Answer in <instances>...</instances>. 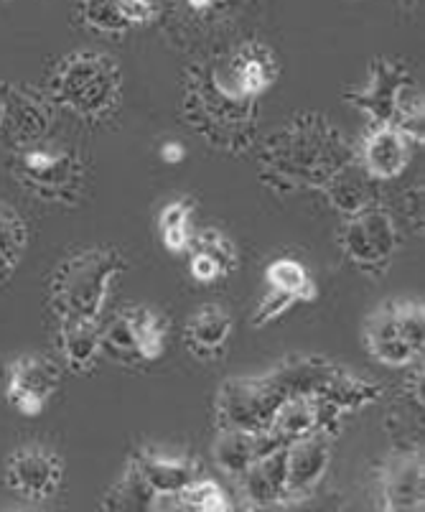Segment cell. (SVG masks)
Listing matches in <instances>:
<instances>
[{
  "label": "cell",
  "mask_w": 425,
  "mask_h": 512,
  "mask_svg": "<svg viewBox=\"0 0 425 512\" xmlns=\"http://www.w3.org/2000/svg\"><path fill=\"white\" fill-rule=\"evenodd\" d=\"M260 179L275 192L321 189L354 158L342 130L321 113H298L260 146Z\"/></svg>",
  "instance_id": "6da1fadb"
},
{
  "label": "cell",
  "mask_w": 425,
  "mask_h": 512,
  "mask_svg": "<svg viewBox=\"0 0 425 512\" xmlns=\"http://www.w3.org/2000/svg\"><path fill=\"white\" fill-rule=\"evenodd\" d=\"M184 118L196 136L227 153L255 146L258 105L240 95L222 69L194 64L184 72Z\"/></svg>",
  "instance_id": "7a4b0ae2"
},
{
  "label": "cell",
  "mask_w": 425,
  "mask_h": 512,
  "mask_svg": "<svg viewBox=\"0 0 425 512\" xmlns=\"http://www.w3.org/2000/svg\"><path fill=\"white\" fill-rule=\"evenodd\" d=\"M125 271L118 248L95 245L64 258L51 273L49 304L59 324L64 321H100L110 299L112 283Z\"/></svg>",
  "instance_id": "3957f363"
},
{
  "label": "cell",
  "mask_w": 425,
  "mask_h": 512,
  "mask_svg": "<svg viewBox=\"0 0 425 512\" xmlns=\"http://www.w3.org/2000/svg\"><path fill=\"white\" fill-rule=\"evenodd\" d=\"M49 97L79 118L102 123L118 113L123 100V72L102 51H74L56 64Z\"/></svg>",
  "instance_id": "277c9868"
},
{
  "label": "cell",
  "mask_w": 425,
  "mask_h": 512,
  "mask_svg": "<svg viewBox=\"0 0 425 512\" xmlns=\"http://www.w3.org/2000/svg\"><path fill=\"white\" fill-rule=\"evenodd\" d=\"M288 398H293V393L278 365L263 375L230 377L214 398V421L217 428H237L252 434L270 431L275 413Z\"/></svg>",
  "instance_id": "5b68a950"
},
{
  "label": "cell",
  "mask_w": 425,
  "mask_h": 512,
  "mask_svg": "<svg viewBox=\"0 0 425 512\" xmlns=\"http://www.w3.org/2000/svg\"><path fill=\"white\" fill-rule=\"evenodd\" d=\"M398 248V222L382 207H370L352 214L339 232L342 255L367 276H382L390 268Z\"/></svg>",
  "instance_id": "8992f818"
},
{
  "label": "cell",
  "mask_w": 425,
  "mask_h": 512,
  "mask_svg": "<svg viewBox=\"0 0 425 512\" xmlns=\"http://www.w3.org/2000/svg\"><path fill=\"white\" fill-rule=\"evenodd\" d=\"M13 174L41 199L74 204L84 186L82 158L69 151H51L44 146H26L13 161Z\"/></svg>",
  "instance_id": "52a82bcc"
},
{
  "label": "cell",
  "mask_w": 425,
  "mask_h": 512,
  "mask_svg": "<svg viewBox=\"0 0 425 512\" xmlns=\"http://www.w3.org/2000/svg\"><path fill=\"white\" fill-rule=\"evenodd\" d=\"M413 82L408 64L400 59H375L362 87L347 90V102L367 115L370 125H390L405 87Z\"/></svg>",
  "instance_id": "ba28073f"
},
{
  "label": "cell",
  "mask_w": 425,
  "mask_h": 512,
  "mask_svg": "<svg viewBox=\"0 0 425 512\" xmlns=\"http://www.w3.org/2000/svg\"><path fill=\"white\" fill-rule=\"evenodd\" d=\"M377 487H380L382 510H423V451L392 449V454L385 456L380 462V469H377Z\"/></svg>",
  "instance_id": "9c48e42d"
},
{
  "label": "cell",
  "mask_w": 425,
  "mask_h": 512,
  "mask_svg": "<svg viewBox=\"0 0 425 512\" xmlns=\"http://www.w3.org/2000/svg\"><path fill=\"white\" fill-rule=\"evenodd\" d=\"M59 380H62V367L51 357L23 355L8 367V400L23 416H39L59 388Z\"/></svg>",
  "instance_id": "30bf717a"
},
{
  "label": "cell",
  "mask_w": 425,
  "mask_h": 512,
  "mask_svg": "<svg viewBox=\"0 0 425 512\" xmlns=\"http://www.w3.org/2000/svg\"><path fill=\"white\" fill-rule=\"evenodd\" d=\"M331 464V436L314 434L286 444V507L319 490Z\"/></svg>",
  "instance_id": "8fae6325"
},
{
  "label": "cell",
  "mask_w": 425,
  "mask_h": 512,
  "mask_svg": "<svg viewBox=\"0 0 425 512\" xmlns=\"http://www.w3.org/2000/svg\"><path fill=\"white\" fill-rule=\"evenodd\" d=\"M64 479L62 459L41 446H28L8 459L6 482L18 497L28 502H44L56 495Z\"/></svg>",
  "instance_id": "7c38bea8"
},
{
  "label": "cell",
  "mask_w": 425,
  "mask_h": 512,
  "mask_svg": "<svg viewBox=\"0 0 425 512\" xmlns=\"http://www.w3.org/2000/svg\"><path fill=\"white\" fill-rule=\"evenodd\" d=\"M415 143L395 125H370L367 136L362 138L359 148L354 151L362 169L380 184L395 181L413 158Z\"/></svg>",
  "instance_id": "4fadbf2b"
},
{
  "label": "cell",
  "mask_w": 425,
  "mask_h": 512,
  "mask_svg": "<svg viewBox=\"0 0 425 512\" xmlns=\"http://www.w3.org/2000/svg\"><path fill=\"white\" fill-rule=\"evenodd\" d=\"M51 105L54 100L44 97L41 92L6 85V107H3L0 133L18 148L36 146L51 125Z\"/></svg>",
  "instance_id": "5bb4252c"
},
{
  "label": "cell",
  "mask_w": 425,
  "mask_h": 512,
  "mask_svg": "<svg viewBox=\"0 0 425 512\" xmlns=\"http://www.w3.org/2000/svg\"><path fill=\"white\" fill-rule=\"evenodd\" d=\"M222 72L240 95L258 100L263 92L275 85L280 74V59L270 46L260 44V41H247L227 59Z\"/></svg>",
  "instance_id": "9a60e30c"
},
{
  "label": "cell",
  "mask_w": 425,
  "mask_h": 512,
  "mask_svg": "<svg viewBox=\"0 0 425 512\" xmlns=\"http://www.w3.org/2000/svg\"><path fill=\"white\" fill-rule=\"evenodd\" d=\"M362 337L367 352L385 367H410L420 357L405 339L392 301H385L367 316Z\"/></svg>",
  "instance_id": "2e32d148"
},
{
  "label": "cell",
  "mask_w": 425,
  "mask_h": 512,
  "mask_svg": "<svg viewBox=\"0 0 425 512\" xmlns=\"http://www.w3.org/2000/svg\"><path fill=\"white\" fill-rule=\"evenodd\" d=\"M278 446H286L273 431H237V428H217L212 454L214 464L222 469L227 477L240 479L260 456L270 454Z\"/></svg>",
  "instance_id": "e0dca14e"
},
{
  "label": "cell",
  "mask_w": 425,
  "mask_h": 512,
  "mask_svg": "<svg viewBox=\"0 0 425 512\" xmlns=\"http://www.w3.org/2000/svg\"><path fill=\"white\" fill-rule=\"evenodd\" d=\"M133 462L158 497H176L191 482L202 477V464L196 462L194 456L186 454L143 449L133 456Z\"/></svg>",
  "instance_id": "ac0fdd59"
},
{
  "label": "cell",
  "mask_w": 425,
  "mask_h": 512,
  "mask_svg": "<svg viewBox=\"0 0 425 512\" xmlns=\"http://www.w3.org/2000/svg\"><path fill=\"white\" fill-rule=\"evenodd\" d=\"M237 482L250 507L258 510L286 507V446L260 456Z\"/></svg>",
  "instance_id": "d6986e66"
},
{
  "label": "cell",
  "mask_w": 425,
  "mask_h": 512,
  "mask_svg": "<svg viewBox=\"0 0 425 512\" xmlns=\"http://www.w3.org/2000/svg\"><path fill=\"white\" fill-rule=\"evenodd\" d=\"M377 186H380V181L372 179V176L362 169V164H359L357 158H352L349 164H344L342 169L336 171V174L321 186V192H324V197L329 199V204L336 212L352 217V214L364 212V209L380 207V192H377Z\"/></svg>",
  "instance_id": "ffe728a7"
},
{
  "label": "cell",
  "mask_w": 425,
  "mask_h": 512,
  "mask_svg": "<svg viewBox=\"0 0 425 512\" xmlns=\"http://www.w3.org/2000/svg\"><path fill=\"white\" fill-rule=\"evenodd\" d=\"M232 334V316L222 306L207 304L189 316L184 327V342L194 357L204 362L219 360Z\"/></svg>",
  "instance_id": "44dd1931"
},
{
  "label": "cell",
  "mask_w": 425,
  "mask_h": 512,
  "mask_svg": "<svg viewBox=\"0 0 425 512\" xmlns=\"http://www.w3.org/2000/svg\"><path fill=\"white\" fill-rule=\"evenodd\" d=\"M314 398L334 408L339 416H347V413L377 403L382 398V385L375 383V380H367V377L352 375L344 367L334 365Z\"/></svg>",
  "instance_id": "7402d4cb"
},
{
  "label": "cell",
  "mask_w": 425,
  "mask_h": 512,
  "mask_svg": "<svg viewBox=\"0 0 425 512\" xmlns=\"http://www.w3.org/2000/svg\"><path fill=\"white\" fill-rule=\"evenodd\" d=\"M265 283H268L270 293L286 299L291 306L311 304L319 299V286H316L314 276L296 258H275L265 268Z\"/></svg>",
  "instance_id": "603a6c76"
},
{
  "label": "cell",
  "mask_w": 425,
  "mask_h": 512,
  "mask_svg": "<svg viewBox=\"0 0 425 512\" xmlns=\"http://www.w3.org/2000/svg\"><path fill=\"white\" fill-rule=\"evenodd\" d=\"M59 349L72 372H90L102 355L97 321H64L59 324Z\"/></svg>",
  "instance_id": "cb8c5ba5"
},
{
  "label": "cell",
  "mask_w": 425,
  "mask_h": 512,
  "mask_svg": "<svg viewBox=\"0 0 425 512\" xmlns=\"http://www.w3.org/2000/svg\"><path fill=\"white\" fill-rule=\"evenodd\" d=\"M123 316L128 321L130 332H133L135 344H138L143 365L161 360L163 352H166L168 332H171L166 316L151 306H125Z\"/></svg>",
  "instance_id": "d4e9b609"
},
{
  "label": "cell",
  "mask_w": 425,
  "mask_h": 512,
  "mask_svg": "<svg viewBox=\"0 0 425 512\" xmlns=\"http://www.w3.org/2000/svg\"><path fill=\"white\" fill-rule=\"evenodd\" d=\"M158 495L153 492L151 484L146 482V477L140 474V469L135 467V462L130 459L125 472L120 474L118 482L112 484L107 495L102 497V510H156Z\"/></svg>",
  "instance_id": "484cf974"
},
{
  "label": "cell",
  "mask_w": 425,
  "mask_h": 512,
  "mask_svg": "<svg viewBox=\"0 0 425 512\" xmlns=\"http://www.w3.org/2000/svg\"><path fill=\"white\" fill-rule=\"evenodd\" d=\"M196 212V202L191 197H181L168 202L158 214V235H161L163 245L168 253H186L189 242L194 237L191 230V217Z\"/></svg>",
  "instance_id": "4316f807"
},
{
  "label": "cell",
  "mask_w": 425,
  "mask_h": 512,
  "mask_svg": "<svg viewBox=\"0 0 425 512\" xmlns=\"http://www.w3.org/2000/svg\"><path fill=\"white\" fill-rule=\"evenodd\" d=\"M26 242L28 230L21 214L0 202V283L13 276L18 260L26 250Z\"/></svg>",
  "instance_id": "83f0119b"
},
{
  "label": "cell",
  "mask_w": 425,
  "mask_h": 512,
  "mask_svg": "<svg viewBox=\"0 0 425 512\" xmlns=\"http://www.w3.org/2000/svg\"><path fill=\"white\" fill-rule=\"evenodd\" d=\"M181 507V510H202V512H224L232 510L230 497L224 495V490L217 482L207 477H199L196 482H191L184 492H179L176 497H158V507Z\"/></svg>",
  "instance_id": "f1b7e54d"
},
{
  "label": "cell",
  "mask_w": 425,
  "mask_h": 512,
  "mask_svg": "<svg viewBox=\"0 0 425 512\" xmlns=\"http://www.w3.org/2000/svg\"><path fill=\"white\" fill-rule=\"evenodd\" d=\"M189 250H196V253H202L204 258L212 260V263L219 268V273H222V278L235 273L237 265H240L237 245L219 230L194 232V237H191L189 242Z\"/></svg>",
  "instance_id": "f546056e"
},
{
  "label": "cell",
  "mask_w": 425,
  "mask_h": 512,
  "mask_svg": "<svg viewBox=\"0 0 425 512\" xmlns=\"http://www.w3.org/2000/svg\"><path fill=\"white\" fill-rule=\"evenodd\" d=\"M79 18L87 29L107 36H123L130 31L118 0H79Z\"/></svg>",
  "instance_id": "4dcf8cb0"
},
{
  "label": "cell",
  "mask_w": 425,
  "mask_h": 512,
  "mask_svg": "<svg viewBox=\"0 0 425 512\" xmlns=\"http://www.w3.org/2000/svg\"><path fill=\"white\" fill-rule=\"evenodd\" d=\"M395 304V314H398L400 329H403L405 339L410 342V347L423 355L425 347V311L423 301L418 299H403V301H392Z\"/></svg>",
  "instance_id": "1f68e13d"
},
{
  "label": "cell",
  "mask_w": 425,
  "mask_h": 512,
  "mask_svg": "<svg viewBox=\"0 0 425 512\" xmlns=\"http://www.w3.org/2000/svg\"><path fill=\"white\" fill-rule=\"evenodd\" d=\"M120 11H123L125 21H128L130 29L135 26H151L158 18V6L156 0H118Z\"/></svg>",
  "instance_id": "d6a6232c"
},
{
  "label": "cell",
  "mask_w": 425,
  "mask_h": 512,
  "mask_svg": "<svg viewBox=\"0 0 425 512\" xmlns=\"http://www.w3.org/2000/svg\"><path fill=\"white\" fill-rule=\"evenodd\" d=\"M403 214L415 232H423V184L403 194Z\"/></svg>",
  "instance_id": "836d02e7"
},
{
  "label": "cell",
  "mask_w": 425,
  "mask_h": 512,
  "mask_svg": "<svg viewBox=\"0 0 425 512\" xmlns=\"http://www.w3.org/2000/svg\"><path fill=\"white\" fill-rule=\"evenodd\" d=\"M161 158L166 161V164H179L181 158H184V148L179 146V143L168 141L161 146Z\"/></svg>",
  "instance_id": "e575fe53"
},
{
  "label": "cell",
  "mask_w": 425,
  "mask_h": 512,
  "mask_svg": "<svg viewBox=\"0 0 425 512\" xmlns=\"http://www.w3.org/2000/svg\"><path fill=\"white\" fill-rule=\"evenodd\" d=\"M222 0H186V6L191 8V11L196 13H204V11H212V8H217Z\"/></svg>",
  "instance_id": "d590c367"
},
{
  "label": "cell",
  "mask_w": 425,
  "mask_h": 512,
  "mask_svg": "<svg viewBox=\"0 0 425 512\" xmlns=\"http://www.w3.org/2000/svg\"><path fill=\"white\" fill-rule=\"evenodd\" d=\"M3 107H6V85H0V123H3Z\"/></svg>",
  "instance_id": "8d00e7d4"
}]
</instances>
